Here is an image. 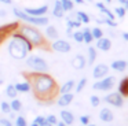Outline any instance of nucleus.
I'll use <instances>...</instances> for the list:
<instances>
[{
  "instance_id": "nucleus-43",
  "label": "nucleus",
  "mask_w": 128,
  "mask_h": 126,
  "mask_svg": "<svg viewBox=\"0 0 128 126\" xmlns=\"http://www.w3.org/2000/svg\"><path fill=\"white\" fill-rule=\"evenodd\" d=\"M122 38H124V40L127 41V40H128V33H125V32L122 33Z\"/></svg>"
},
{
  "instance_id": "nucleus-29",
  "label": "nucleus",
  "mask_w": 128,
  "mask_h": 126,
  "mask_svg": "<svg viewBox=\"0 0 128 126\" xmlns=\"http://www.w3.org/2000/svg\"><path fill=\"white\" fill-rule=\"evenodd\" d=\"M86 85H87V78H81L80 81H78V84L74 86L76 92H77V93H78V92H81V90L84 89V86H86Z\"/></svg>"
},
{
  "instance_id": "nucleus-25",
  "label": "nucleus",
  "mask_w": 128,
  "mask_h": 126,
  "mask_svg": "<svg viewBox=\"0 0 128 126\" xmlns=\"http://www.w3.org/2000/svg\"><path fill=\"white\" fill-rule=\"evenodd\" d=\"M76 15H77V19L81 22V23H88V22H90V16L87 15L84 11H77Z\"/></svg>"
},
{
  "instance_id": "nucleus-46",
  "label": "nucleus",
  "mask_w": 128,
  "mask_h": 126,
  "mask_svg": "<svg viewBox=\"0 0 128 126\" xmlns=\"http://www.w3.org/2000/svg\"><path fill=\"white\" fill-rule=\"evenodd\" d=\"M4 38H6V37H4L3 34H0V45H2V43L4 41Z\"/></svg>"
},
{
  "instance_id": "nucleus-49",
  "label": "nucleus",
  "mask_w": 128,
  "mask_h": 126,
  "mask_svg": "<svg viewBox=\"0 0 128 126\" xmlns=\"http://www.w3.org/2000/svg\"><path fill=\"white\" fill-rule=\"evenodd\" d=\"M4 15H6V11L2 10V11H0V16H4Z\"/></svg>"
},
{
  "instance_id": "nucleus-14",
  "label": "nucleus",
  "mask_w": 128,
  "mask_h": 126,
  "mask_svg": "<svg viewBox=\"0 0 128 126\" xmlns=\"http://www.w3.org/2000/svg\"><path fill=\"white\" fill-rule=\"evenodd\" d=\"M99 118H100V121H103V122H112V121L114 119V115H113V112L110 111V108H102L100 110V112H99Z\"/></svg>"
},
{
  "instance_id": "nucleus-37",
  "label": "nucleus",
  "mask_w": 128,
  "mask_h": 126,
  "mask_svg": "<svg viewBox=\"0 0 128 126\" xmlns=\"http://www.w3.org/2000/svg\"><path fill=\"white\" fill-rule=\"evenodd\" d=\"M46 119H47L52 126H55V125H56V122H58V119H56L55 115H48V117H46Z\"/></svg>"
},
{
  "instance_id": "nucleus-1",
  "label": "nucleus",
  "mask_w": 128,
  "mask_h": 126,
  "mask_svg": "<svg viewBox=\"0 0 128 126\" xmlns=\"http://www.w3.org/2000/svg\"><path fill=\"white\" fill-rule=\"evenodd\" d=\"M28 77V82L30 84V90H33L34 97L44 103H52L54 97L58 92V85L55 79L47 73H33L25 74Z\"/></svg>"
},
{
  "instance_id": "nucleus-13",
  "label": "nucleus",
  "mask_w": 128,
  "mask_h": 126,
  "mask_svg": "<svg viewBox=\"0 0 128 126\" xmlns=\"http://www.w3.org/2000/svg\"><path fill=\"white\" fill-rule=\"evenodd\" d=\"M96 48L100 49V51H109L112 48V41L110 38H106V37H100L96 40Z\"/></svg>"
},
{
  "instance_id": "nucleus-33",
  "label": "nucleus",
  "mask_w": 128,
  "mask_h": 126,
  "mask_svg": "<svg viewBox=\"0 0 128 126\" xmlns=\"http://www.w3.org/2000/svg\"><path fill=\"white\" fill-rule=\"evenodd\" d=\"M90 101H91L92 107H98L100 104V99H99V96H96V95L91 96V97H90Z\"/></svg>"
},
{
  "instance_id": "nucleus-19",
  "label": "nucleus",
  "mask_w": 128,
  "mask_h": 126,
  "mask_svg": "<svg viewBox=\"0 0 128 126\" xmlns=\"http://www.w3.org/2000/svg\"><path fill=\"white\" fill-rule=\"evenodd\" d=\"M74 86H76V82L73 81V79H69V81H66L61 88H59V92L61 93H69L74 89Z\"/></svg>"
},
{
  "instance_id": "nucleus-23",
  "label": "nucleus",
  "mask_w": 128,
  "mask_h": 126,
  "mask_svg": "<svg viewBox=\"0 0 128 126\" xmlns=\"http://www.w3.org/2000/svg\"><path fill=\"white\" fill-rule=\"evenodd\" d=\"M6 95H7V97H10V99L17 97L18 92H17V89H15L14 85H11V84L7 85V86H6Z\"/></svg>"
},
{
  "instance_id": "nucleus-15",
  "label": "nucleus",
  "mask_w": 128,
  "mask_h": 126,
  "mask_svg": "<svg viewBox=\"0 0 128 126\" xmlns=\"http://www.w3.org/2000/svg\"><path fill=\"white\" fill-rule=\"evenodd\" d=\"M112 68H113L114 71H118V73H122V71H125L127 70V62L125 60H122V59H120V60H114L113 63H112V66H110Z\"/></svg>"
},
{
  "instance_id": "nucleus-5",
  "label": "nucleus",
  "mask_w": 128,
  "mask_h": 126,
  "mask_svg": "<svg viewBox=\"0 0 128 126\" xmlns=\"http://www.w3.org/2000/svg\"><path fill=\"white\" fill-rule=\"evenodd\" d=\"M26 64L30 70L36 71V73H47L48 71V64L43 58L37 56V55H30V56H26Z\"/></svg>"
},
{
  "instance_id": "nucleus-2",
  "label": "nucleus",
  "mask_w": 128,
  "mask_h": 126,
  "mask_svg": "<svg viewBox=\"0 0 128 126\" xmlns=\"http://www.w3.org/2000/svg\"><path fill=\"white\" fill-rule=\"evenodd\" d=\"M34 47L28 41V38L21 32H14L11 34V40L8 43V54L14 59H25L28 52H30Z\"/></svg>"
},
{
  "instance_id": "nucleus-28",
  "label": "nucleus",
  "mask_w": 128,
  "mask_h": 126,
  "mask_svg": "<svg viewBox=\"0 0 128 126\" xmlns=\"http://www.w3.org/2000/svg\"><path fill=\"white\" fill-rule=\"evenodd\" d=\"M61 4L64 11H72L73 10V1L72 0H61Z\"/></svg>"
},
{
  "instance_id": "nucleus-12",
  "label": "nucleus",
  "mask_w": 128,
  "mask_h": 126,
  "mask_svg": "<svg viewBox=\"0 0 128 126\" xmlns=\"http://www.w3.org/2000/svg\"><path fill=\"white\" fill-rule=\"evenodd\" d=\"M87 64V59L83 56V55H76L72 60V66L76 68V70H81L84 68V66Z\"/></svg>"
},
{
  "instance_id": "nucleus-9",
  "label": "nucleus",
  "mask_w": 128,
  "mask_h": 126,
  "mask_svg": "<svg viewBox=\"0 0 128 126\" xmlns=\"http://www.w3.org/2000/svg\"><path fill=\"white\" fill-rule=\"evenodd\" d=\"M108 73H109V66H106L105 63L96 64L94 67V70H92V75H94V78H96V79H100V78H103V77H106Z\"/></svg>"
},
{
  "instance_id": "nucleus-4",
  "label": "nucleus",
  "mask_w": 128,
  "mask_h": 126,
  "mask_svg": "<svg viewBox=\"0 0 128 126\" xmlns=\"http://www.w3.org/2000/svg\"><path fill=\"white\" fill-rule=\"evenodd\" d=\"M12 12H14V15L17 16L18 19L28 22L29 25H36V26H47L48 25V18L44 15L43 16H32V15H28L25 11L18 10V8H14Z\"/></svg>"
},
{
  "instance_id": "nucleus-8",
  "label": "nucleus",
  "mask_w": 128,
  "mask_h": 126,
  "mask_svg": "<svg viewBox=\"0 0 128 126\" xmlns=\"http://www.w3.org/2000/svg\"><path fill=\"white\" fill-rule=\"evenodd\" d=\"M51 48H52L54 51L59 52V54H68V52L72 49V47H70V44L68 43L66 40H58V38H56V40L51 44Z\"/></svg>"
},
{
  "instance_id": "nucleus-17",
  "label": "nucleus",
  "mask_w": 128,
  "mask_h": 126,
  "mask_svg": "<svg viewBox=\"0 0 128 126\" xmlns=\"http://www.w3.org/2000/svg\"><path fill=\"white\" fill-rule=\"evenodd\" d=\"M118 93L122 96V97H125V96L128 95V78H127V77H124V78L120 81V84H118Z\"/></svg>"
},
{
  "instance_id": "nucleus-38",
  "label": "nucleus",
  "mask_w": 128,
  "mask_h": 126,
  "mask_svg": "<svg viewBox=\"0 0 128 126\" xmlns=\"http://www.w3.org/2000/svg\"><path fill=\"white\" fill-rule=\"evenodd\" d=\"M103 23L109 25V26H112V27L117 26V22H114V19H110V18H105L103 19Z\"/></svg>"
},
{
  "instance_id": "nucleus-45",
  "label": "nucleus",
  "mask_w": 128,
  "mask_h": 126,
  "mask_svg": "<svg viewBox=\"0 0 128 126\" xmlns=\"http://www.w3.org/2000/svg\"><path fill=\"white\" fill-rule=\"evenodd\" d=\"M42 126H52V125H51V123H50V122H48V121H47V119H46V122H44V123H43V125H42Z\"/></svg>"
},
{
  "instance_id": "nucleus-52",
  "label": "nucleus",
  "mask_w": 128,
  "mask_h": 126,
  "mask_svg": "<svg viewBox=\"0 0 128 126\" xmlns=\"http://www.w3.org/2000/svg\"><path fill=\"white\" fill-rule=\"evenodd\" d=\"M106 1H108V3H110V1H112V0H106Z\"/></svg>"
},
{
  "instance_id": "nucleus-44",
  "label": "nucleus",
  "mask_w": 128,
  "mask_h": 126,
  "mask_svg": "<svg viewBox=\"0 0 128 126\" xmlns=\"http://www.w3.org/2000/svg\"><path fill=\"white\" fill-rule=\"evenodd\" d=\"M2 3H4V4H11V0H0Z\"/></svg>"
},
{
  "instance_id": "nucleus-7",
  "label": "nucleus",
  "mask_w": 128,
  "mask_h": 126,
  "mask_svg": "<svg viewBox=\"0 0 128 126\" xmlns=\"http://www.w3.org/2000/svg\"><path fill=\"white\" fill-rule=\"evenodd\" d=\"M103 101L117 107V108L124 106V97H122L118 92H112V93H109V95H106L105 97H103Z\"/></svg>"
},
{
  "instance_id": "nucleus-16",
  "label": "nucleus",
  "mask_w": 128,
  "mask_h": 126,
  "mask_svg": "<svg viewBox=\"0 0 128 126\" xmlns=\"http://www.w3.org/2000/svg\"><path fill=\"white\" fill-rule=\"evenodd\" d=\"M61 118H62V121H64L68 126L72 125V123L74 122V115H73L70 111H68V110H62V111H61Z\"/></svg>"
},
{
  "instance_id": "nucleus-21",
  "label": "nucleus",
  "mask_w": 128,
  "mask_h": 126,
  "mask_svg": "<svg viewBox=\"0 0 128 126\" xmlns=\"http://www.w3.org/2000/svg\"><path fill=\"white\" fill-rule=\"evenodd\" d=\"M15 89H17V92H21V93H26L30 90V84H29L28 81L25 82H18V84L14 85Z\"/></svg>"
},
{
  "instance_id": "nucleus-11",
  "label": "nucleus",
  "mask_w": 128,
  "mask_h": 126,
  "mask_svg": "<svg viewBox=\"0 0 128 126\" xmlns=\"http://www.w3.org/2000/svg\"><path fill=\"white\" fill-rule=\"evenodd\" d=\"M73 93L72 92H69V93H61V96L58 97V100H56V103H58V106H61V107H66V106H69L70 103L73 101Z\"/></svg>"
},
{
  "instance_id": "nucleus-18",
  "label": "nucleus",
  "mask_w": 128,
  "mask_h": 126,
  "mask_svg": "<svg viewBox=\"0 0 128 126\" xmlns=\"http://www.w3.org/2000/svg\"><path fill=\"white\" fill-rule=\"evenodd\" d=\"M52 15L55 18H62L65 15V11L62 8V4H61V0H56L55 4H54V10H52Z\"/></svg>"
},
{
  "instance_id": "nucleus-34",
  "label": "nucleus",
  "mask_w": 128,
  "mask_h": 126,
  "mask_svg": "<svg viewBox=\"0 0 128 126\" xmlns=\"http://www.w3.org/2000/svg\"><path fill=\"white\" fill-rule=\"evenodd\" d=\"M72 37L74 38V41H77V43H83V32H74V33H72Z\"/></svg>"
},
{
  "instance_id": "nucleus-47",
  "label": "nucleus",
  "mask_w": 128,
  "mask_h": 126,
  "mask_svg": "<svg viewBox=\"0 0 128 126\" xmlns=\"http://www.w3.org/2000/svg\"><path fill=\"white\" fill-rule=\"evenodd\" d=\"M66 32H68V34H69L70 37H72V27H68V30H66Z\"/></svg>"
},
{
  "instance_id": "nucleus-30",
  "label": "nucleus",
  "mask_w": 128,
  "mask_h": 126,
  "mask_svg": "<svg viewBox=\"0 0 128 126\" xmlns=\"http://www.w3.org/2000/svg\"><path fill=\"white\" fill-rule=\"evenodd\" d=\"M0 108H2V112H4V114H8V112L11 111L10 103H7V101H2V103H0Z\"/></svg>"
},
{
  "instance_id": "nucleus-50",
  "label": "nucleus",
  "mask_w": 128,
  "mask_h": 126,
  "mask_svg": "<svg viewBox=\"0 0 128 126\" xmlns=\"http://www.w3.org/2000/svg\"><path fill=\"white\" fill-rule=\"evenodd\" d=\"M30 126H39V125H37L36 122H33V123H32V125H30Z\"/></svg>"
},
{
  "instance_id": "nucleus-41",
  "label": "nucleus",
  "mask_w": 128,
  "mask_h": 126,
  "mask_svg": "<svg viewBox=\"0 0 128 126\" xmlns=\"http://www.w3.org/2000/svg\"><path fill=\"white\" fill-rule=\"evenodd\" d=\"M55 126H68L66 123L64 122V121H58V122H56V125Z\"/></svg>"
},
{
  "instance_id": "nucleus-32",
  "label": "nucleus",
  "mask_w": 128,
  "mask_h": 126,
  "mask_svg": "<svg viewBox=\"0 0 128 126\" xmlns=\"http://www.w3.org/2000/svg\"><path fill=\"white\" fill-rule=\"evenodd\" d=\"M114 15H117L118 18H124L125 16V7H117L114 10Z\"/></svg>"
},
{
  "instance_id": "nucleus-26",
  "label": "nucleus",
  "mask_w": 128,
  "mask_h": 126,
  "mask_svg": "<svg viewBox=\"0 0 128 126\" xmlns=\"http://www.w3.org/2000/svg\"><path fill=\"white\" fill-rule=\"evenodd\" d=\"M95 59H96V51H95L94 47H90L88 48V63L92 64L95 62Z\"/></svg>"
},
{
  "instance_id": "nucleus-31",
  "label": "nucleus",
  "mask_w": 128,
  "mask_h": 126,
  "mask_svg": "<svg viewBox=\"0 0 128 126\" xmlns=\"http://www.w3.org/2000/svg\"><path fill=\"white\" fill-rule=\"evenodd\" d=\"M15 126H28V122L24 117H15Z\"/></svg>"
},
{
  "instance_id": "nucleus-40",
  "label": "nucleus",
  "mask_w": 128,
  "mask_h": 126,
  "mask_svg": "<svg viewBox=\"0 0 128 126\" xmlns=\"http://www.w3.org/2000/svg\"><path fill=\"white\" fill-rule=\"evenodd\" d=\"M0 125H3V126H14L11 122H10V119H6V118H2V119H0Z\"/></svg>"
},
{
  "instance_id": "nucleus-42",
  "label": "nucleus",
  "mask_w": 128,
  "mask_h": 126,
  "mask_svg": "<svg viewBox=\"0 0 128 126\" xmlns=\"http://www.w3.org/2000/svg\"><path fill=\"white\" fill-rule=\"evenodd\" d=\"M118 1L121 3V4L124 5V7H127V5H128V0H118Z\"/></svg>"
},
{
  "instance_id": "nucleus-20",
  "label": "nucleus",
  "mask_w": 128,
  "mask_h": 126,
  "mask_svg": "<svg viewBox=\"0 0 128 126\" xmlns=\"http://www.w3.org/2000/svg\"><path fill=\"white\" fill-rule=\"evenodd\" d=\"M46 36H47L48 38H51V40H56L58 36H59V33H58V30H56V27L51 25V26L46 27Z\"/></svg>"
},
{
  "instance_id": "nucleus-10",
  "label": "nucleus",
  "mask_w": 128,
  "mask_h": 126,
  "mask_svg": "<svg viewBox=\"0 0 128 126\" xmlns=\"http://www.w3.org/2000/svg\"><path fill=\"white\" fill-rule=\"evenodd\" d=\"M25 11L28 15H32V16H43V15H46L47 14V11H48V5H40V7H36V8H25Z\"/></svg>"
},
{
  "instance_id": "nucleus-27",
  "label": "nucleus",
  "mask_w": 128,
  "mask_h": 126,
  "mask_svg": "<svg viewBox=\"0 0 128 126\" xmlns=\"http://www.w3.org/2000/svg\"><path fill=\"white\" fill-rule=\"evenodd\" d=\"M91 34H92V38L98 40V38L103 37V30L100 27H94V29H91Z\"/></svg>"
},
{
  "instance_id": "nucleus-35",
  "label": "nucleus",
  "mask_w": 128,
  "mask_h": 126,
  "mask_svg": "<svg viewBox=\"0 0 128 126\" xmlns=\"http://www.w3.org/2000/svg\"><path fill=\"white\" fill-rule=\"evenodd\" d=\"M81 22L78 21H72V19H68V27H80Z\"/></svg>"
},
{
  "instance_id": "nucleus-6",
  "label": "nucleus",
  "mask_w": 128,
  "mask_h": 126,
  "mask_svg": "<svg viewBox=\"0 0 128 126\" xmlns=\"http://www.w3.org/2000/svg\"><path fill=\"white\" fill-rule=\"evenodd\" d=\"M114 84H116V78H114L113 75H106V77H103V78H100L99 81L94 82L92 88H94L95 90L106 92V90H110L114 86Z\"/></svg>"
},
{
  "instance_id": "nucleus-53",
  "label": "nucleus",
  "mask_w": 128,
  "mask_h": 126,
  "mask_svg": "<svg viewBox=\"0 0 128 126\" xmlns=\"http://www.w3.org/2000/svg\"><path fill=\"white\" fill-rule=\"evenodd\" d=\"M0 126H3V125H0Z\"/></svg>"
},
{
  "instance_id": "nucleus-36",
  "label": "nucleus",
  "mask_w": 128,
  "mask_h": 126,
  "mask_svg": "<svg viewBox=\"0 0 128 126\" xmlns=\"http://www.w3.org/2000/svg\"><path fill=\"white\" fill-rule=\"evenodd\" d=\"M33 122H36L39 126H42L43 123L46 122V117H43V115H37V117L34 118V121H33Z\"/></svg>"
},
{
  "instance_id": "nucleus-39",
  "label": "nucleus",
  "mask_w": 128,
  "mask_h": 126,
  "mask_svg": "<svg viewBox=\"0 0 128 126\" xmlns=\"http://www.w3.org/2000/svg\"><path fill=\"white\" fill-rule=\"evenodd\" d=\"M80 122H81V125H84V126L88 125V123H90V117H88V115H81V117H80Z\"/></svg>"
},
{
  "instance_id": "nucleus-24",
  "label": "nucleus",
  "mask_w": 128,
  "mask_h": 126,
  "mask_svg": "<svg viewBox=\"0 0 128 126\" xmlns=\"http://www.w3.org/2000/svg\"><path fill=\"white\" fill-rule=\"evenodd\" d=\"M10 107H11V111H15L18 112L21 108H22V103H21V100H18V99H12V101L10 103Z\"/></svg>"
},
{
  "instance_id": "nucleus-22",
  "label": "nucleus",
  "mask_w": 128,
  "mask_h": 126,
  "mask_svg": "<svg viewBox=\"0 0 128 126\" xmlns=\"http://www.w3.org/2000/svg\"><path fill=\"white\" fill-rule=\"evenodd\" d=\"M92 34H91V29H88V27H86V29L83 30V43L86 44H91L92 43Z\"/></svg>"
},
{
  "instance_id": "nucleus-51",
  "label": "nucleus",
  "mask_w": 128,
  "mask_h": 126,
  "mask_svg": "<svg viewBox=\"0 0 128 126\" xmlns=\"http://www.w3.org/2000/svg\"><path fill=\"white\" fill-rule=\"evenodd\" d=\"M86 126H96V125H91V123H88V125H86Z\"/></svg>"
},
{
  "instance_id": "nucleus-3",
  "label": "nucleus",
  "mask_w": 128,
  "mask_h": 126,
  "mask_svg": "<svg viewBox=\"0 0 128 126\" xmlns=\"http://www.w3.org/2000/svg\"><path fill=\"white\" fill-rule=\"evenodd\" d=\"M20 29L21 33L28 38V41L33 47H40L44 44V37L36 27L30 26V25H24V26H20Z\"/></svg>"
},
{
  "instance_id": "nucleus-48",
  "label": "nucleus",
  "mask_w": 128,
  "mask_h": 126,
  "mask_svg": "<svg viewBox=\"0 0 128 126\" xmlns=\"http://www.w3.org/2000/svg\"><path fill=\"white\" fill-rule=\"evenodd\" d=\"M74 3H77V4H83L84 0H74Z\"/></svg>"
}]
</instances>
